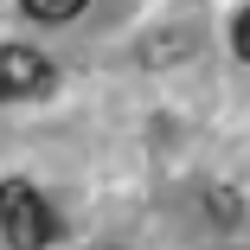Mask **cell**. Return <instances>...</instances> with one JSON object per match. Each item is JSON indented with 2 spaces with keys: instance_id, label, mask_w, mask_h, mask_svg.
I'll return each instance as SVG.
<instances>
[{
  "instance_id": "1",
  "label": "cell",
  "mask_w": 250,
  "mask_h": 250,
  "mask_svg": "<svg viewBox=\"0 0 250 250\" xmlns=\"http://www.w3.org/2000/svg\"><path fill=\"white\" fill-rule=\"evenodd\" d=\"M0 237H7L13 250H45L58 237V212L39 199V186L0 180Z\"/></svg>"
},
{
  "instance_id": "2",
  "label": "cell",
  "mask_w": 250,
  "mask_h": 250,
  "mask_svg": "<svg viewBox=\"0 0 250 250\" xmlns=\"http://www.w3.org/2000/svg\"><path fill=\"white\" fill-rule=\"evenodd\" d=\"M58 83L52 58L32 52V45H0V103H20V96H45Z\"/></svg>"
},
{
  "instance_id": "3",
  "label": "cell",
  "mask_w": 250,
  "mask_h": 250,
  "mask_svg": "<svg viewBox=\"0 0 250 250\" xmlns=\"http://www.w3.org/2000/svg\"><path fill=\"white\" fill-rule=\"evenodd\" d=\"M20 13H26V20H39V26H64V20H77L83 7H77V0H26Z\"/></svg>"
},
{
  "instance_id": "4",
  "label": "cell",
  "mask_w": 250,
  "mask_h": 250,
  "mask_svg": "<svg viewBox=\"0 0 250 250\" xmlns=\"http://www.w3.org/2000/svg\"><path fill=\"white\" fill-rule=\"evenodd\" d=\"M231 32H237V58H250V7L237 13V26H231Z\"/></svg>"
}]
</instances>
